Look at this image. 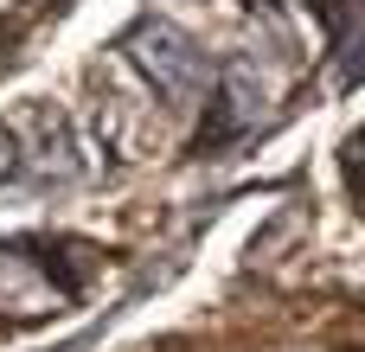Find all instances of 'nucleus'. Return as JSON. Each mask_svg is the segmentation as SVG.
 I'll return each instance as SVG.
<instances>
[{
    "label": "nucleus",
    "mask_w": 365,
    "mask_h": 352,
    "mask_svg": "<svg viewBox=\"0 0 365 352\" xmlns=\"http://www.w3.org/2000/svg\"><path fill=\"white\" fill-rule=\"evenodd\" d=\"M122 51H128V64H135L167 103H192V96L212 83L205 45H199L186 26H173V19H135V26L122 32Z\"/></svg>",
    "instance_id": "f257e3e1"
},
{
    "label": "nucleus",
    "mask_w": 365,
    "mask_h": 352,
    "mask_svg": "<svg viewBox=\"0 0 365 352\" xmlns=\"http://www.w3.org/2000/svg\"><path fill=\"white\" fill-rule=\"evenodd\" d=\"M0 327H6V321H0Z\"/></svg>",
    "instance_id": "7ed1b4c3"
},
{
    "label": "nucleus",
    "mask_w": 365,
    "mask_h": 352,
    "mask_svg": "<svg viewBox=\"0 0 365 352\" xmlns=\"http://www.w3.org/2000/svg\"><path fill=\"white\" fill-rule=\"evenodd\" d=\"M19 160H26V154H19V135L0 122V180H13V173H19Z\"/></svg>",
    "instance_id": "f03ea898"
}]
</instances>
